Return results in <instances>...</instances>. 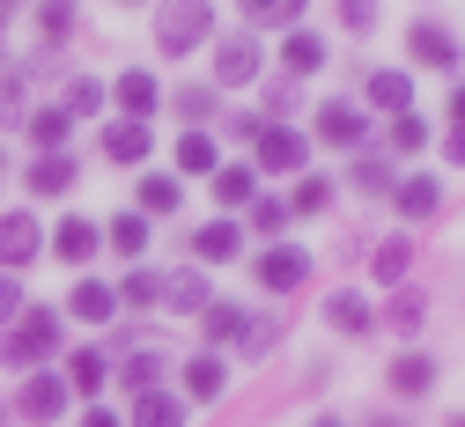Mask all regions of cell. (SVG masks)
Instances as JSON below:
<instances>
[{
    "mask_svg": "<svg viewBox=\"0 0 465 427\" xmlns=\"http://www.w3.org/2000/svg\"><path fill=\"white\" fill-rule=\"evenodd\" d=\"M214 111V89H178V118H207Z\"/></svg>",
    "mask_w": 465,
    "mask_h": 427,
    "instance_id": "cell-42",
    "label": "cell"
},
{
    "mask_svg": "<svg viewBox=\"0 0 465 427\" xmlns=\"http://www.w3.org/2000/svg\"><path fill=\"white\" fill-rule=\"evenodd\" d=\"M325 325H332V332H347V339H362V332L377 325V310H370V302H362L355 287H340V295L325 302Z\"/></svg>",
    "mask_w": 465,
    "mask_h": 427,
    "instance_id": "cell-8",
    "label": "cell"
},
{
    "mask_svg": "<svg viewBox=\"0 0 465 427\" xmlns=\"http://www.w3.org/2000/svg\"><path fill=\"white\" fill-rule=\"evenodd\" d=\"M406 52L421 59V67H458V37L443 23H414V37H406Z\"/></svg>",
    "mask_w": 465,
    "mask_h": 427,
    "instance_id": "cell-7",
    "label": "cell"
},
{
    "mask_svg": "<svg viewBox=\"0 0 465 427\" xmlns=\"http://www.w3.org/2000/svg\"><path fill=\"white\" fill-rule=\"evenodd\" d=\"M370 427H384V420H370Z\"/></svg>",
    "mask_w": 465,
    "mask_h": 427,
    "instance_id": "cell-50",
    "label": "cell"
},
{
    "mask_svg": "<svg viewBox=\"0 0 465 427\" xmlns=\"http://www.w3.org/2000/svg\"><path fill=\"white\" fill-rule=\"evenodd\" d=\"M163 302H170V310H207L214 295H207L200 273H170V280H163Z\"/></svg>",
    "mask_w": 465,
    "mask_h": 427,
    "instance_id": "cell-20",
    "label": "cell"
},
{
    "mask_svg": "<svg viewBox=\"0 0 465 427\" xmlns=\"http://www.w3.org/2000/svg\"><path fill=\"white\" fill-rule=\"evenodd\" d=\"M178 170H185V177H214V141H207V133H185V141H178Z\"/></svg>",
    "mask_w": 465,
    "mask_h": 427,
    "instance_id": "cell-28",
    "label": "cell"
},
{
    "mask_svg": "<svg viewBox=\"0 0 465 427\" xmlns=\"http://www.w3.org/2000/svg\"><path fill=\"white\" fill-rule=\"evenodd\" d=\"M30 258H37V221L30 214H0V266L23 273Z\"/></svg>",
    "mask_w": 465,
    "mask_h": 427,
    "instance_id": "cell-5",
    "label": "cell"
},
{
    "mask_svg": "<svg viewBox=\"0 0 465 427\" xmlns=\"http://www.w3.org/2000/svg\"><path fill=\"white\" fill-rule=\"evenodd\" d=\"M67 376H74V391H104V354H89V346H82V354L67 361Z\"/></svg>",
    "mask_w": 465,
    "mask_h": 427,
    "instance_id": "cell-37",
    "label": "cell"
},
{
    "mask_svg": "<svg viewBox=\"0 0 465 427\" xmlns=\"http://www.w3.org/2000/svg\"><path fill=\"white\" fill-rule=\"evenodd\" d=\"M318 141H332V148H362V111H355V103H325V111H318Z\"/></svg>",
    "mask_w": 465,
    "mask_h": 427,
    "instance_id": "cell-10",
    "label": "cell"
},
{
    "mask_svg": "<svg viewBox=\"0 0 465 427\" xmlns=\"http://www.w3.org/2000/svg\"><path fill=\"white\" fill-rule=\"evenodd\" d=\"M111 251H119V258H141V251H148V221H141V214H119V221H111Z\"/></svg>",
    "mask_w": 465,
    "mask_h": 427,
    "instance_id": "cell-26",
    "label": "cell"
},
{
    "mask_svg": "<svg viewBox=\"0 0 465 427\" xmlns=\"http://www.w3.org/2000/svg\"><path fill=\"white\" fill-rule=\"evenodd\" d=\"M207 30H214V8H207V0H163V8H155V44H163L170 59H185L193 44H207Z\"/></svg>",
    "mask_w": 465,
    "mask_h": 427,
    "instance_id": "cell-1",
    "label": "cell"
},
{
    "mask_svg": "<svg viewBox=\"0 0 465 427\" xmlns=\"http://www.w3.org/2000/svg\"><path fill=\"white\" fill-rule=\"evenodd\" d=\"M104 155L119 162V170H126V162H141V155H148V126H134V118H119V126H104Z\"/></svg>",
    "mask_w": 465,
    "mask_h": 427,
    "instance_id": "cell-15",
    "label": "cell"
},
{
    "mask_svg": "<svg viewBox=\"0 0 465 427\" xmlns=\"http://www.w3.org/2000/svg\"><path fill=\"white\" fill-rule=\"evenodd\" d=\"M185 391H193V398H222V361H214V354L185 361Z\"/></svg>",
    "mask_w": 465,
    "mask_h": 427,
    "instance_id": "cell-29",
    "label": "cell"
},
{
    "mask_svg": "<svg viewBox=\"0 0 465 427\" xmlns=\"http://www.w3.org/2000/svg\"><path fill=\"white\" fill-rule=\"evenodd\" d=\"M207 339H244V310H237V302H207Z\"/></svg>",
    "mask_w": 465,
    "mask_h": 427,
    "instance_id": "cell-31",
    "label": "cell"
},
{
    "mask_svg": "<svg viewBox=\"0 0 465 427\" xmlns=\"http://www.w3.org/2000/svg\"><path fill=\"white\" fill-rule=\"evenodd\" d=\"M82 427H119V412H82Z\"/></svg>",
    "mask_w": 465,
    "mask_h": 427,
    "instance_id": "cell-46",
    "label": "cell"
},
{
    "mask_svg": "<svg viewBox=\"0 0 465 427\" xmlns=\"http://www.w3.org/2000/svg\"><path fill=\"white\" fill-rule=\"evenodd\" d=\"M391 199H399V214H414V221H421V214H436L443 192H436V177H406V185H391Z\"/></svg>",
    "mask_w": 465,
    "mask_h": 427,
    "instance_id": "cell-21",
    "label": "cell"
},
{
    "mask_svg": "<svg viewBox=\"0 0 465 427\" xmlns=\"http://www.w3.org/2000/svg\"><path fill=\"white\" fill-rule=\"evenodd\" d=\"M391 325H399V332H414V325H421V295H414V287H399V295H391Z\"/></svg>",
    "mask_w": 465,
    "mask_h": 427,
    "instance_id": "cell-39",
    "label": "cell"
},
{
    "mask_svg": "<svg viewBox=\"0 0 465 427\" xmlns=\"http://www.w3.org/2000/svg\"><path fill=\"white\" fill-rule=\"evenodd\" d=\"M458 427H465V412H458Z\"/></svg>",
    "mask_w": 465,
    "mask_h": 427,
    "instance_id": "cell-51",
    "label": "cell"
},
{
    "mask_svg": "<svg viewBox=\"0 0 465 427\" xmlns=\"http://www.w3.org/2000/svg\"><path fill=\"white\" fill-rule=\"evenodd\" d=\"M45 354H60V317L52 310H23L15 332H0V361H8V369H30Z\"/></svg>",
    "mask_w": 465,
    "mask_h": 427,
    "instance_id": "cell-2",
    "label": "cell"
},
{
    "mask_svg": "<svg viewBox=\"0 0 465 427\" xmlns=\"http://www.w3.org/2000/svg\"><path fill=\"white\" fill-rule=\"evenodd\" d=\"M134 427H185V398H178V391H141Z\"/></svg>",
    "mask_w": 465,
    "mask_h": 427,
    "instance_id": "cell-11",
    "label": "cell"
},
{
    "mask_svg": "<svg viewBox=\"0 0 465 427\" xmlns=\"http://www.w3.org/2000/svg\"><path fill=\"white\" fill-rule=\"evenodd\" d=\"M429 383H436V361L429 354H399L391 361V391L399 398H429Z\"/></svg>",
    "mask_w": 465,
    "mask_h": 427,
    "instance_id": "cell-13",
    "label": "cell"
},
{
    "mask_svg": "<svg viewBox=\"0 0 465 427\" xmlns=\"http://www.w3.org/2000/svg\"><path fill=\"white\" fill-rule=\"evenodd\" d=\"M347 185H355V192H391V162H384V155H355Z\"/></svg>",
    "mask_w": 465,
    "mask_h": 427,
    "instance_id": "cell-27",
    "label": "cell"
},
{
    "mask_svg": "<svg viewBox=\"0 0 465 427\" xmlns=\"http://www.w3.org/2000/svg\"><path fill=\"white\" fill-rule=\"evenodd\" d=\"M450 126H465V82L450 89Z\"/></svg>",
    "mask_w": 465,
    "mask_h": 427,
    "instance_id": "cell-45",
    "label": "cell"
},
{
    "mask_svg": "<svg viewBox=\"0 0 465 427\" xmlns=\"http://www.w3.org/2000/svg\"><path fill=\"white\" fill-rule=\"evenodd\" d=\"M288 221H296V214H288V199H252V228H259V236H281Z\"/></svg>",
    "mask_w": 465,
    "mask_h": 427,
    "instance_id": "cell-35",
    "label": "cell"
},
{
    "mask_svg": "<svg viewBox=\"0 0 465 427\" xmlns=\"http://www.w3.org/2000/svg\"><path fill=\"white\" fill-rule=\"evenodd\" d=\"M96 103H104V89H96V82H67V103H60V111H67V118H82V111H96Z\"/></svg>",
    "mask_w": 465,
    "mask_h": 427,
    "instance_id": "cell-40",
    "label": "cell"
},
{
    "mask_svg": "<svg viewBox=\"0 0 465 427\" xmlns=\"http://www.w3.org/2000/svg\"><path fill=\"white\" fill-rule=\"evenodd\" d=\"M244 23H296L303 15V0H237Z\"/></svg>",
    "mask_w": 465,
    "mask_h": 427,
    "instance_id": "cell-32",
    "label": "cell"
},
{
    "mask_svg": "<svg viewBox=\"0 0 465 427\" xmlns=\"http://www.w3.org/2000/svg\"><path fill=\"white\" fill-rule=\"evenodd\" d=\"M391 148H399V155H414V148H429V118H414V111H399V118H391Z\"/></svg>",
    "mask_w": 465,
    "mask_h": 427,
    "instance_id": "cell-33",
    "label": "cell"
},
{
    "mask_svg": "<svg viewBox=\"0 0 465 427\" xmlns=\"http://www.w3.org/2000/svg\"><path fill=\"white\" fill-rule=\"evenodd\" d=\"M311 427H340V420H311Z\"/></svg>",
    "mask_w": 465,
    "mask_h": 427,
    "instance_id": "cell-49",
    "label": "cell"
},
{
    "mask_svg": "<svg viewBox=\"0 0 465 427\" xmlns=\"http://www.w3.org/2000/svg\"><path fill=\"white\" fill-rule=\"evenodd\" d=\"M193 251H200L207 266H222V258H237V251H244V228H237V221H207V228L193 236Z\"/></svg>",
    "mask_w": 465,
    "mask_h": 427,
    "instance_id": "cell-12",
    "label": "cell"
},
{
    "mask_svg": "<svg viewBox=\"0 0 465 427\" xmlns=\"http://www.w3.org/2000/svg\"><path fill=\"white\" fill-rule=\"evenodd\" d=\"M67 310H74V317H82V325H104V317H111V310H119V295H111V287H104V280H82V287H74V295H67Z\"/></svg>",
    "mask_w": 465,
    "mask_h": 427,
    "instance_id": "cell-18",
    "label": "cell"
},
{
    "mask_svg": "<svg viewBox=\"0 0 465 427\" xmlns=\"http://www.w3.org/2000/svg\"><path fill=\"white\" fill-rule=\"evenodd\" d=\"M111 96H119V111L134 118V126H141V118L155 111V74H141V67H126V74H119V89H111Z\"/></svg>",
    "mask_w": 465,
    "mask_h": 427,
    "instance_id": "cell-14",
    "label": "cell"
},
{
    "mask_svg": "<svg viewBox=\"0 0 465 427\" xmlns=\"http://www.w3.org/2000/svg\"><path fill=\"white\" fill-rule=\"evenodd\" d=\"M52 251H60V258H74V266H82V258L96 251V228H89L82 214H67V221H60V236H52Z\"/></svg>",
    "mask_w": 465,
    "mask_h": 427,
    "instance_id": "cell-22",
    "label": "cell"
},
{
    "mask_svg": "<svg viewBox=\"0 0 465 427\" xmlns=\"http://www.w3.org/2000/svg\"><path fill=\"white\" fill-rule=\"evenodd\" d=\"M214 199H222V207H252V199H259V177H252L244 162H237V170H214Z\"/></svg>",
    "mask_w": 465,
    "mask_h": 427,
    "instance_id": "cell-19",
    "label": "cell"
},
{
    "mask_svg": "<svg viewBox=\"0 0 465 427\" xmlns=\"http://www.w3.org/2000/svg\"><path fill=\"white\" fill-rule=\"evenodd\" d=\"M30 192H45V199L74 192V162H67V155H37V162H30Z\"/></svg>",
    "mask_w": 465,
    "mask_h": 427,
    "instance_id": "cell-16",
    "label": "cell"
},
{
    "mask_svg": "<svg viewBox=\"0 0 465 427\" xmlns=\"http://www.w3.org/2000/svg\"><path fill=\"white\" fill-rule=\"evenodd\" d=\"M252 74H259V44H252V37H222V44H214V82L237 89V82H252Z\"/></svg>",
    "mask_w": 465,
    "mask_h": 427,
    "instance_id": "cell-4",
    "label": "cell"
},
{
    "mask_svg": "<svg viewBox=\"0 0 465 427\" xmlns=\"http://www.w3.org/2000/svg\"><path fill=\"white\" fill-rule=\"evenodd\" d=\"M370 103H377V111H391V118H399V111H406V103H414V82H406V74H399V67H377V74H370Z\"/></svg>",
    "mask_w": 465,
    "mask_h": 427,
    "instance_id": "cell-17",
    "label": "cell"
},
{
    "mask_svg": "<svg viewBox=\"0 0 465 427\" xmlns=\"http://www.w3.org/2000/svg\"><path fill=\"white\" fill-rule=\"evenodd\" d=\"M340 23L347 30H370L377 23V0H340Z\"/></svg>",
    "mask_w": 465,
    "mask_h": 427,
    "instance_id": "cell-41",
    "label": "cell"
},
{
    "mask_svg": "<svg viewBox=\"0 0 465 427\" xmlns=\"http://www.w3.org/2000/svg\"><path fill=\"white\" fill-rule=\"evenodd\" d=\"M15 405H23L30 420H60V412H67V383H60V376H30Z\"/></svg>",
    "mask_w": 465,
    "mask_h": 427,
    "instance_id": "cell-9",
    "label": "cell"
},
{
    "mask_svg": "<svg viewBox=\"0 0 465 427\" xmlns=\"http://www.w3.org/2000/svg\"><path fill=\"white\" fill-rule=\"evenodd\" d=\"M281 59H288V74H318V67H325V44H318L311 30H296V37L281 44Z\"/></svg>",
    "mask_w": 465,
    "mask_h": 427,
    "instance_id": "cell-24",
    "label": "cell"
},
{
    "mask_svg": "<svg viewBox=\"0 0 465 427\" xmlns=\"http://www.w3.org/2000/svg\"><path fill=\"white\" fill-rule=\"evenodd\" d=\"M67 133H74V118H67V111H37V118H30V141H37L45 155H60Z\"/></svg>",
    "mask_w": 465,
    "mask_h": 427,
    "instance_id": "cell-23",
    "label": "cell"
},
{
    "mask_svg": "<svg viewBox=\"0 0 465 427\" xmlns=\"http://www.w3.org/2000/svg\"><path fill=\"white\" fill-rule=\"evenodd\" d=\"M155 376H163L155 354H134V361H126V391H155Z\"/></svg>",
    "mask_w": 465,
    "mask_h": 427,
    "instance_id": "cell-38",
    "label": "cell"
},
{
    "mask_svg": "<svg viewBox=\"0 0 465 427\" xmlns=\"http://www.w3.org/2000/svg\"><path fill=\"white\" fill-rule=\"evenodd\" d=\"M303 155H311V148H303L296 126H259V162H266V170H303Z\"/></svg>",
    "mask_w": 465,
    "mask_h": 427,
    "instance_id": "cell-6",
    "label": "cell"
},
{
    "mask_svg": "<svg viewBox=\"0 0 465 427\" xmlns=\"http://www.w3.org/2000/svg\"><path fill=\"white\" fill-rule=\"evenodd\" d=\"M325 199H332V185H325V177H303V185H296V199H288V214H325Z\"/></svg>",
    "mask_w": 465,
    "mask_h": 427,
    "instance_id": "cell-36",
    "label": "cell"
},
{
    "mask_svg": "<svg viewBox=\"0 0 465 427\" xmlns=\"http://www.w3.org/2000/svg\"><path fill=\"white\" fill-rule=\"evenodd\" d=\"M178 199H185L178 177H148V185H141V207H148V214H178Z\"/></svg>",
    "mask_w": 465,
    "mask_h": 427,
    "instance_id": "cell-30",
    "label": "cell"
},
{
    "mask_svg": "<svg viewBox=\"0 0 465 427\" xmlns=\"http://www.w3.org/2000/svg\"><path fill=\"white\" fill-rule=\"evenodd\" d=\"M370 266H377V280H384V287H399V280H406V266H414V251H406V236L377 243V258H370Z\"/></svg>",
    "mask_w": 465,
    "mask_h": 427,
    "instance_id": "cell-25",
    "label": "cell"
},
{
    "mask_svg": "<svg viewBox=\"0 0 465 427\" xmlns=\"http://www.w3.org/2000/svg\"><path fill=\"white\" fill-rule=\"evenodd\" d=\"M8 8H23V0H0V23H8Z\"/></svg>",
    "mask_w": 465,
    "mask_h": 427,
    "instance_id": "cell-48",
    "label": "cell"
},
{
    "mask_svg": "<svg viewBox=\"0 0 465 427\" xmlns=\"http://www.w3.org/2000/svg\"><path fill=\"white\" fill-rule=\"evenodd\" d=\"M155 295H163L155 273H134V280H126V302H155Z\"/></svg>",
    "mask_w": 465,
    "mask_h": 427,
    "instance_id": "cell-44",
    "label": "cell"
},
{
    "mask_svg": "<svg viewBox=\"0 0 465 427\" xmlns=\"http://www.w3.org/2000/svg\"><path fill=\"white\" fill-rule=\"evenodd\" d=\"M74 15H82L74 0H45V8H37V30H45V37H67V30H74Z\"/></svg>",
    "mask_w": 465,
    "mask_h": 427,
    "instance_id": "cell-34",
    "label": "cell"
},
{
    "mask_svg": "<svg viewBox=\"0 0 465 427\" xmlns=\"http://www.w3.org/2000/svg\"><path fill=\"white\" fill-rule=\"evenodd\" d=\"M23 310V287H15V273H0V325H8Z\"/></svg>",
    "mask_w": 465,
    "mask_h": 427,
    "instance_id": "cell-43",
    "label": "cell"
},
{
    "mask_svg": "<svg viewBox=\"0 0 465 427\" xmlns=\"http://www.w3.org/2000/svg\"><path fill=\"white\" fill-rule=\"evenodd\" d=\"M311 273V251H296V243H273V251H259V287L288 295V287H303Z\"/></svg>",
    "mask_w": 465,
    "mask_h": 427,
    "instance_id": "cell-3",
    "label": "cell"
},
{
    "mask_svg": "<svg viewBox=\"0 0 465 427\" xmlns=\"http://www.w3.org/2000/svg\"><path fill=\"white\" fill-rule=\"evenodd\" d=\"M450 162H465V126H450Z\"/></svg>",
    "mask_w": 465,
    "mask_h": 427,
    "instance_id": "cell-47",
    "label": "cell"
}]
</instances>
